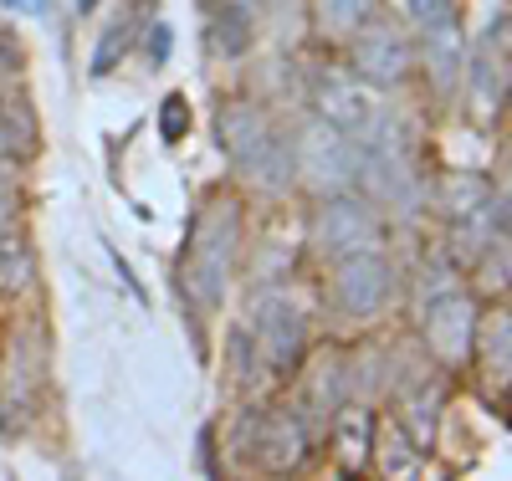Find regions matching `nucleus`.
I'll return each mask as SVG.
<instances>
[{"label": "nucleus", "mask_w": 512, "mask_h": 481, "mask_svg": "<svg viewBox=\"0 0 512 481\" xmlns=\"http://www.w3.org/2000/svg\"><path fill=\"white\" fill-rule=\"evenodd\" d=\"M390 287H395V277L379 251H349L333 261V302L349 318H374L390 302Z\"/></svg>", "instance_id": "obj_5"}, {"label": "nucleus", "mask_w": 512, "mask_h": 481, "mask_svg": "<svg viewBox=\"0 0 512 481\" xmlns=\"http://www.w3.org/2000/svg\"><path fill=\"white\" fill-rule=\"evenodd\" d=\"M415 57L425 62V77H431L436 98H456L461 93V82H466V41H461L456 21L425 26V41H420Z\"/></svg>", "instance_id": "obj_11"}, {"label": "nucleus", "mask_w": 512, "mask_h": 481, "mask_svg": "<svg viewBox=\"0 0 512 481\" xmlns=\"http://www.w3.org/2000/svg\"><path fill=\"white\" fill-rule=\"evenodd\" d=\"M31 277H36V256H31V246H26L16 231H0V292L16 297V292L31 287Z\"/></svg>", "instance_id": "obj_16"}, {"label": "nucleus", "mask_w": 512, "mask_h": 481, "mask_svg": "<svg viewBox=\"0 0 512 481\" xmlns=\"http://www.w3.org/2000/svg\"><path fill=\"white\" fill-rule=\"evenodd\" d=\"M374 456V415L359 405V410H344L333 420V461L344 471H364Z\"/></svg>", "instance_id": "obj_13"}, {"label": "nucleus", "mask_w": 512, "mask_h": 481, "mask_svg": "<svg viewBox=\"0 0 512 481\" xmlns=\"http://www.w3.org/2000/svg\"><path fill=\"white\" fill-rule=\"evenodd\" d=\"M256 348L272 369H292L308 348V313L297 308L292 297H267L262 313H256Z\"/></svg>", "instance_id": "obj_9"}, {"label": "nucleus", "mask_w": 512, "mask_h": 481, "mask_svg": "<svg viewBox=\"0 0 512 481\" xmlns=\"http://www.w3.org/2000/svg\"><path fill=\"white\" fill-rule=\"evenodd\" d=\"M497 57H502V52L487 41L482 57H477V67H472V93H477V98H472V108H477L482 118H492V113H497V103L507 98V87H512V82H507V67H497Z\"/></svg>", "instance_id": "obj_15"}, {"label": "nucleus", "mask_w": 512, "mask_h": 481, "mask_svg": "<svg viewBox=\"0 0 512 481\" xmlns=\"http://www.w3.org/2000/svg\"><path fill=\"white\" fill-rule=\"evenodd\" d=\"M436 400H441L436 389H431L425 400H405V420H410V435H415L420 446H431V405H436Z\"/></svg>", "instance_id": "obj_20"}, {"label": "nucleus", "mask_w": 512, "mask_h": 481, "mask_svg": "<svg viewBox=\"0 0 512 481\" xmlns=\"http://www.w3.org/2000/svg\"><path fill=\"white\" fill-rule=\"evenodd\" d=\"M415 67V47L395 31V26H359L354 47H349V72L374 82V87H395L405 82Z\"/></svg>", "instance_id": "obj_7"}, {"label": "nucleus", "mask_w": 512, "mask_h": 481, "mask_svg": "<svg viewBox=\"0 0 512 481\" xmlns=\"http://www.w3.org/2000/svg\"><path fill=\"white\" fill-rule=\"evenodd\" d=\"M425 343L441 364H466L477 354V302L461 287L431 297V313H425Z\"/></svg>", "instance_id": "obj_6"}, {"label": "nucleus", "mask_w": 512, "mask_h": 481, "mask_svg": "<svg viewBox=\"0 0 512 481\" xmlns=\"http://www.w3.org/2000/svg\"><path fill=\"white\" fill-rule=\"evenodd\" d=\"M308 98H313L318 118H328L333 128H344V134H354V139L374 123V98L364 93V77H354V72H338V67L313 72Z\"/></svg>", "instance_id": "obj_8"}, {"label": "nucleus", "mask_w": 512, "mask_h": 481, "mask_svg": "<svg viewBox=\"0 0 512 481\" xmlns=\"http://www.w3.org/2000/svg\"><path fill=\"white\" fill-rule=\"evenodd\" d=\"M236 241H241V205L231 195H216L190 236V287L205 308H216L226 297V277H231V261H236Z\"/></svg>", "instance_id": "obj_2"}, {"label": "nucleus", "mask_w": 512, "mask_h": 481, "mask_svg": "<svg viewBox=\"0 0 512 481\" xmlns=\"http://www.w3.org/2000/svg\"><path fill=\"white\" fill-rule=\"evenodd\" d=\"M477 354H482V369L497 389L512 384V308H492L487 323H477Z\"/></svg>", "instance_id": "obj_14"}, {"label": "nucleus", "mask_w": 512, "mask_h": 481, "mask_svg": "<svg viewBox=\"0 0 512 481\" xmlns=\"http://www.w3.org/2000/svg\"><path fill=\"white\" fill-rule=\"evenodd\" d=\"M507 98H512V87H507Z\"/></svg>", "instance_id": "obj_24"}, {"label": "nucleus", "mask_w": 512, "mask_h": 481, "mask_svg": "<svg viewBox=\"0 0 512 481\" xmlns=\"http://www.w3.org/2000/svg\"><path fill=\"white\" fill-rule=\"evenodd\" d=\"M205 41H210V52H216V57H241V52H246V41H251V21L221 11V16H210Z\"/></svg>", "instance_id": "obj_18"}, {"label": "nucleus", "mask_w": 512, "mask_h": 481, "mask_svg": "<svg viewBox=\"0 0 512 481\" xmlns=\"http://www.w3.org/2000/svg\"><path fill=\"white\" fill-rule=\"evenodd\" d=\"M159 134H164L169 144L185 134V103H180V98H169V103H164V113H159Z\"/></svg>", "instance_id": "obj_22"}, {"label": "nucleus", "mask_w": 512, "mask_h": 481, "mask_svg": "<svg viewBox=\"0 0 512 481\" xmlns=\"http://www.w3.org/2000/svg\"><path fill=\"white\" fill-rule=\"evenodd\" d=\"M384 226H379V210L374 200L359 195H323V210L313 215V246L323 256H349V251H379Z\"/></svg>", "instance_id": "obj_4"}, {"label": "nucleus", "mask_w": 512, "mask_h": 481, "mask_svg": "<svg viewBox=\"0 0 512 481\" xmlns=\"http://www.w3.org/2000/svg\"><path fill=\"white\" fill-rule=\"evenodd\" d=\"M149 52H154V62H164V52H169V26H159V31L149 36Z\"/></svg>", "instance_id": "obj_23"}, {"label": "nucleus", "mask_w": 512, "mask_h": 481, "mask_svg": "<svg viewBox=\"0 0 512 481\" xmlns=\"http://www.w3.org/2000/svg\"><path fill=\"white\" fill-rule=\"evenodd\" d=\"M359 185L379 205L415 210V200H420V180H415V159L405 149V134L384 113H374V123L359 134Z\"/></svg>", "instance_id": "obj_1"}, {"label": "nucleus", "mask_w": 512, "mask_h": 481, "mask_svg": "<svg viewBox=\"0 0 512 481\" xmlns=\"http://www.w3.org/2000/svg\"><path fill=\"white\" fill-rule=\"evenodd\" d=\"M292 159H297V180H308V190L318 195H344L359 185V139L318 113L303 128V139L292 144Z\"/></svg>", "instance_id": "obj_3"}, {"label": "nucleus", "mask_w": 512, "mask_h": 481, "mask_svg": "<svg viewBox=\"0 0 512 481\" xmlns=\"http://www.w3.org/2000/svg\"><path fill=\"white\" fill-rule=\"evenodd\" d=\"M410 6V16H415V26L425 31V26H441V21H456V0H405Z\"/></svg>", "instance_id": "obj_19"}, {"label": "nucleus", "mask_w": 512, "mask_h": 481, "mask_svg": "<svg viewBox=\"0 0 512 481\" xmlns=\"http://www.w3.org/2000/svg\"><path fill=\"white\" fill-rule=\"evenodd\" d=\"M200 6L210 11V16H246V21H256V11H262L267 6V0H200Z\"/></svg>", "instance_id": "obj_21"}, {"label": "nucleus", "mask_w": 512, "mask_h": 481, "mask_svg": "<svg viewBox=\"0 0 512 481\" xmlns=\"http://www.w3.org/2000/svg\"><path fill=\"white\" fill-rule=\"evenodd\" d=\"M374 0H313V21L333 36H354L359 26H369Z\"/></svg>", "instance_id": "obj_17"}, {"label": "nucleus", "mask_w": 512, "mask_h": 481, "mask_svg": "<svg viewBox=\"0 0 512 481\" xmlns=\"http://www.w3.org/2000/svg\"><path fill=\"white\" fill-rule=\"evenodd\" d=\"M256 456H262L272 471L303 466V456H308V425L297 415H287V410L267 415L262 425H256Z\"/></svg>", "instance_id": "obj_12"}, {"label": "nucleus", "mask_w": 512, "mask_h": 481, "mask_svg": "<svg viewBox=\"0 0 512 481\" xmlns=\"http://www.w3.org/2000/svg\"><path fill=\"white\" fill-rule=\"evenodd\" d=\"M216 134H221V149L246 169L256 154L277 139V128H272L267 108H256V103H246V98H231V103H221V113H216Z\"/></svg>", "instance_id": "obj_10"}]
</instances>
